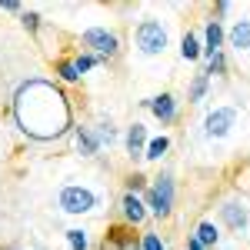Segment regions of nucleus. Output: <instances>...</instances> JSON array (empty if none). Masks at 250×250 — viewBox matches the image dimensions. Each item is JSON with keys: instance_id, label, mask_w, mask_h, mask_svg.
Here are the masks:
<instances>
[{"instance_id": "11", "label": "nucleus", "mask_w": 250, "mask_h": 250, "mask_svg": "<svg viewBox=\"0 0 250 250\" xmlns=\"http://www.w3.org/2000/svg\"><path fill=\"white\" fill-rule=\"evenodd\" d=\"M147 150V127L144 124H130V130H127V154L130 160H140Z\"/></svg>"}, {"instance_id": "23", "label": "nucleus", "mask_w": 250, "mask_h": 250, "mask_svg": "<svg viewBox=\"0 0 250 250\" xmlns=\"http://www.w3.org/2000/svg\"><path fill=\"white\" fill-rule=\"evenodd\" d=\"M20 23H23V30H27V34H37L40 23H43V17H40L37 10H23V14H20Z\"/></svg>"}, {"instance_id": "27", "label": "nucleus", "mask_w": 250, "mask_h": 250, "mask_svg": "<svg viewBox=\"0 0 250 250\" xmlns=\"http://www.w3.org/2000/svg\"><path fill=\"white\" fill-rule=\"evenodd\" d=\"M0 10H7V14H23V7H20L17 0H0Z\"/></svg>"}, {"instance_id": "6", "label": "nucleus", "mask_w": 250, "mask_h": 250, "mask_svg": "<svg viewBox=\"0 0 250 250\" xmlns=\"http://www.w3.org/2000/svg\"><path fill=\"white\" fill-rule=\"evenodd\" d=\"M120 217H124V227H140L147 220V207H144V197L137 193H124L120 197Z\"/></svg>"}, {"instance_id": "28", "label": "nucleus", "mask_w": 250, "mask_h": 250, "mask_svg": "<svg viewBox=\"0 0 250 250\" xmlns=\"http://www.w3.org/2000/svg\"><path fill=\"white\" fill-rule=\"evenodd\" d=\"M227 10H230V3H227V0H217V3H213V14H217V17H224Z\"/></svg>"}, {"instance_id": "3", "label": "nucleus", "mask_w": 250, "mask_h": 250, "mask_svg": "<svg viewBox=\"0 0 250 250\" xmlns=\"http://www.w3.org/2000/svg\"><path fill=\"white\" fill-rule=\"evenodd\" d=\"M134 40H137V47H140V54L157 57V54H164V47H167V30H164L160 20H140L137 30H134Z\"/></svg>"}, {"instance_id": "19", "label": "nucleus", "mask_w": 250, "mask_h": 250, "mask_svg": "<svg viewBox=\"0 0 250 250\" xmlns=\"http://www.w3.org/2000/svg\"><path fill=\"white\" fill-rule=\"evenodd\" d=\"M67 244H70V250H90V237H87V230H80V227H70L67 230Z\"/></svg>"}, {"instance_id": "30", "label": "nucleus", "mask_w": 250, "mask_h": 250, "mask_svg": "<svg viewBox=\"0 0 250 250\" xmlns=\"http://www.w3.org/2000/svg\"><path fill=\"white\" fill-rule=\"evenodd\" d=\"M0 250H17V247H0Z\"/></svg>"}, {"instance_id": "16", "label": "nucleus", "mask_w": 250, "mask_h": 250, "mask_svg": "<svg viewBox=\"0 0 250 250\" xmlns=\"http://www.w3.org/2000/svg\"><path fill=\"white\" fill-rule=\"evenodd\" d=\"M207 87H210V77H207V74L200 70V74H197V77L190 80V90H187V100H190V104H197V100H204V94H207Z\"/></svg>"}, {"instance_id": "29", "label": "nucleus", "mask_w": 250, "mask_h": 250, "mask_svg": "<svg viewBox=\"0 0 250 250\" xmlns=\"http://www.w3.org/2000/svg\"><path fill=\"white\" fill-rule=\"evenodd\" d=\"M187 250H207L200 240H193V237H187Z\"/></svg>"}, {"instance_id": "18", "label": "nucleus", "mask_w": 250, "mask_h": 250, "mask_svg": "<svg viewBox=\"0 0 250 250\" xmlns=\"http://www.w3.org/2000/svg\"><path fill=\"white\" fill-rule=\"evenodd\" d=\"M120 237H124V224H114L104 233V240L97 244V250H120Z\"/></svg>"}, {"instance_id": "13", "label": "nucleus", "mask_w": 250, "mask_h": 250, "mask_svg": "<svg viewBox=\"0 0 250 250\" xmlns=\"http://www.w3.org/2000/svg\"><path fill=\"white\" fill-rule=\"evenodd\" d=\"M190 237H193V240H200L204 247H217V240H220V230H217V224H213V220H200V224L193 227Z\"/></svg>"}, {"instance_id": "21", "label": "nucleus", "mask_w": 250, "mask_h": 250, "mask_svg": "<svg viewBox=\"0 0 250 250\" xmlns=\"http://www.w3.org/2000/svg\"><path fill=\"white\" fill-rule=\"evenodd\" d=\"M97 63H100V60H97L94 54H87V50H80V54H74V67H77V74H80V77H83L87 70H94Z\"/></svg>"}, {"instance_id": "17", "label": "nucleus", "mask_w": 250, "mask_h": 250, "mask_svg": "<svg viewBox=\"0 0 250 250\" xmlns=\"http://www.w3.org/2000/svg\"><path fill=\"white\" fill-rule=\"evenodd\" d=\"M167 150H170V140L160 134V137H154V140H147V150H144V157H147V160H160Z\"/></svg>"}, {"instance_id": "4", "label": "nucleus", "mask_w": 250, "mask_h": 250, "mask_svg": "<svg viewBox=\"0 0 250 250\" xmlns=\"http://www.w3.org/2000/svg\"><path fill=\"white\" fill-rule=\"evenodd\" d=\"M60 207H63L67 213H90L97 207V197H94V190L70 184V187L60 190Z\"/></svg>"}, {"instance_id": "15", "label": "nucleus", "mask_w": 250, "mask_h": 250, "mask_svg": "<svg viewBox=\"0 0 250 250\" xmlns=\"http://www.w3.org/2000/svg\"><path fill=\"white\" fill-rule=\"evenodd\" d=\"M54 74H57L63 83H80V74H77V67H74V57H60L57 63H54Z\"/></svg>"}, {"instance_id": "9", "label": "nucleus", "mask_w": 250, "mask_h": 250, "mask_svg": "<svg viewBox=\"0 0 250 250\" xmlns=\"http://www.w3.org/2000/svg\"><path fill=\"white\" fill-rule=\"evenodd\" d=\"M220 220H224L230 230H244V227H247V207L237 204V200H227V204L220 207Z\"/></svg>"}, {"instance_id": "22", "label": "nucleus", "mask_w": 250, "mask_h": 250, "mask_svg": "<svg viewBox=\"0 0 250 250\" xmlns=\"http://www.w3.org/2000/svg\"><path fill=\"white\" fill-rule=\"evenodd\" d=\"M94 134H97L100 144H114V140H117V130H114V124H110V120H100V124L94 127Z\"/></svg>"}, {"instance_id": "20", "label": "nucleus", "mask_w": 250, "mask_h": 250, "mask_svg": "<svg viewBox=\"0 0 250 250\" xmlns=\"http://www.w3.org/2000/svg\"><path fill=\"white\" fill-rule=\"evenodd\" d=\"M204 74H207V77H220V74H227V57H224V50H220V54H213V57H207Z\"/></svg>"}, {"instance_id": "12", "label": "nucleus", "mask_w": 250, "mask_h": 250, "mask_svg": "<svg viewBox=\"0 0 250 250\" xmlns=\"http://www.w3.org/2000/svg\"><path fill=\"white\" fill-rule=\"evenodd\" d=\"M227 40L233 50H250V20H237L227 30Z\"/></svg>"}, {"instance_id": "1", "label": "nucleus", "mask_w": 250, "mask_h": 250, "mask_svg": "<svg viewBox=\"0 0 250 250\" xmlns=\"http://www.w3.org/2000/svg\"><path fill=\"white\" fill-rule=\"evenodd\" d=\"M144 207L150 217L157 220H167L173 213V177L170 173H160L154 177L150 184H147V190H144Z\"/></svg>"}, {"instance_id": "8", "label": "nucleus", "mask_w": 250, "mask_h": 250, "mask_svg": "<svg viewBox=\"0 0 250 250\" xmlns=\"http://www.w3.org/2000/svg\"><path fill=\"white\" fill-rule=\"evenodd\" d=\"M224 40H227V30L220 27V20H207L204 27V57H213L224 50Z\"/></svg>"}, {"instance_id": "5", "label": "nucleus", "mask_w": 250, "mask_h": 250, "mask_svg": "<svg viewBox=\"0 0 250 250\" xmlns=\"http://www.w3.org/2000/svg\"><path fill=\"white\" fill-rule=\"evenodd\" d=\"M233 120H237V110L233 107H217V110H210L207 114V120H204V130H207V137H227L233 127Z\"/></svg>"}, {"instance_id": "7", "label": "nucleus", "mask_w": 250, "mask_h": 250, "mask_svg": "<svg viewBox=\"0 0 250 250\" xmlns=\"http://www.w3.org/2000/svg\"><path fill=\"white\" fill-rule=\"evenodd\" d=\"M150 114L160 120V124H173L177 120V97L173 94H160V97H147V100H140Z\"/></svg>"}, {"instance_id": "24", "label": "nucleus", "mask_w": 250, "mask_h": 250, "mask_svg": "<svg viewBox=\"0 0 250 250\" xmlns=\"http://www.w3.org/2000/svg\"><path fill=\"white\" fill-rule=\"evenodd\" d=\"M140 250H167V247H164L160 233H154V230H144V233H140Z\"/></svg>"}, {"instance_id": "14", "label": "nucleus", "mask_w": 250, "mask_h": 250, "mask_svg": "<svg viewBox=\"0 0 250 250\" xmlns=\"http://www.w3.org/2000/svg\"><path fill=\"white\" fill-rule=\"evenodd\" d=\"M180 57H184V60H200V57H204V40L187 30L184 40H180Z\"/></svg>"}, {"instance_id": "10", "label": "nucleus", "mask_w": 250, "mask_h": 250, "mask_svg": "<svg viewBox=\"0 0 250 250\" xmlns=\"http://www.w3.org/2000/svg\"><path fill=\"white\" fill-rule=\"evenodd\" d=\"M74 140H77V150L83 157H94L97 150H100V140H97L94 127H87V124H77V127H74Z\"/></svg>"}, {"instance_id": "25", "label": "nucleus", "mask_w": 250, "mask_h": 250, "mask_svg": "<svg viewBox=\"0 0 250 250\" xmlns=\"http://www.w3.org/2000/svg\"><path fill=\"white\" fill-rule=\"evenodd\" d=\"M147 184H150V180H147L144 173H130V177H127V193H137V197H140V193L147 190Z\"/></svg>"}, {"instance_id": "26", "label": "nucleus", "mask_w": 250, "mask_h": 250, "mask_svg": "<svg viewBox=\"0 0 250 250\" xmlns=\"http://www.w3.org/2000/svg\"><path fill=\"white\" fill-rule=\"evenodd\" d=\"M120 250H140V233H134V227H124V237H120Z\"/></svg>"}, {"instance_id": "2", "label": "nucleus", "mask_w": 250, "mask_h": 250, "mask_svg": "<svg viewBox=\"0 0 250 250\" xmlns=\"http://www.w3.org/2000/svg\"><path fill=\"white\" fill-rule=\"evenodd\" d=\"M80 43H83V50L94 54L97 60H114L117 54H120V40H117V34L107 30V27H90V30H83V34H80Z\"/></svg>"}]
</instances>
